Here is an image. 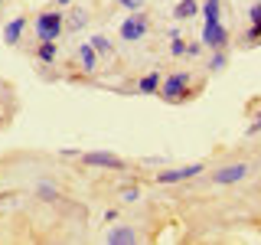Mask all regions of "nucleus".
Here are the masks:
<instances>
[{
  "instance_id": "obj_23",
  "label": "nucleus",
  "mask_w": 261,
  "mask_h": 245,
  "mask_svg": "<svg viewBox=\"0 0 261 245\" xmlns=\"http://www.w3.org/2000/svg\"><path fill=\"white\" fill-rule=\"evenodd\" d=\"M248 23H261V0H258V4H251V10H248Z\"/></svg>"
},
{
  "instance_id": "obj_28",
  "label": "nucleus",
  "mask_w": 261,
  "mask_h": 245,
  "mask_svg": "<svg viewBox=\"0 0 261 245\" xmlns=\"http://www.w3.org/2000/svg\"><path fill=\"white\" fill-rule=\"evenodd\" d=\"M202 4H212V0H202Z\"/></svg>"
},
{
  "instance_id": "obj_15",
  "label": "nucleus",
  "mask_w": 261,
  "mask_h": 245,
  "mask_svg": "<svg viewBox=\"0 0 261 245\" xmlns=\"http://www.w3.org/2000/svg\"><path fill=\"white\" fill-rule=\"evenodd\" d=\"M56 56H59V46H56V43H39V46H36V59H39V62L53 65Z\"/></svg>"
},
{
  "instance_id": "obj_6",
  "label": "nucleus",
  "mask_w": 261,
  "mask_h": 245,
  "mask_svg": "<svg viewBox=\"0 0 261 245\" xmlns=\"http://www.w3.org/2000/svg\"><path fill=\"white\" fill-rule=\"evenodd\" d=\"M248 174H251V167H248V163L235 160V163H222L219 170H212L209 180H212L216 186H232V183H242V180L248 177Z\"/></svg>"
},
{
  "instance_id": "obj_22",
  "label": "nucleus",
  "mask_w": 261,
  "mask_h": 245,
  "mask_svg": "<svg viewBox=\"0 0 261 245\" xmlns=\"http://www.w3.org/2000/svg\"><path fill=\"white\" fill-rule=\"evenodd\" d=\"M170 56H186V43H183V39H173V43H170Z\"/></svg>"
},
{
  "instance_id": "obj_17",
  "label": "nucleus",
  "mask_w": 261,
  "mask_h": 245,
  "mask_svg": "<svg viewBox=\"0 0 261 245\" xmlns=\"http://www.w3.org/2000/svg\"><path fill=\"white\" fill-rule=\"evenodd\" d=\"M225 65H228L225 49H212V56H209V72H222Z\"/></svg>"
},
{
  "instance_id": "obj_14",
  "label": "nucleus",
  "mask_w": 261,
  "mask_h": 245,
  "mask_svg": "<svg viewBox=\"0 0 261 245\" xmlns=\"http://www.w3.org/2000/svg\"><path fill=\"white\" fill-rule=\"evenodd\" d=\"M88 27V10H72V13H65V30H85Z\"/></svg>"
},
{
  "instance_id": "obj_16",
  "label": "nucleus",
  "mask_w": 261,
  "mask_h": 245,
  "mask_svg": "<svg viewBox=\"0 0 261 245\" xmlns=\"http://www.w3.org/2000/svg\"><path fill=\"white\" fill-rule=\"evenodd\" d=\"M202 20H222V0H212V4H202L199 7Z\"/></svg>"
},
{
  "instance_id": "obj_21",
  "label": "nucleus",
  "mask_w": 261,
  "mask_h": 245,
  "mask_svg": "<svg viewBox=\"0 0 261 245\" xmlns=\"http://www.w3.org/2000/svg\"><path fill=\"white\" fill-rule=\"evenodd\" d=\"M118 4L124 7L127 13H134V10H144V4H147V0H118Z\"/></svg>"
},
{
  "instance_id": "obj_13",
  "label": "nucleus",
  "mask_w": 261,
  "mask_h": 245,
  "mask_svg": "<svg viewBox=\"0 0 261 245\" xmlns=\"http://www.w3.org/2000/svg\"><path fill=\"white\" fill-rule=\"evenodd\" d=\"M196 13H199V4H196V0H179V4L173 7V16H176V20H193Z\"/></svg>"
},
{
  "instance_id": "obj_26",
  "label": "nucleus",
  "mask_w": 261,
  "mask_h": 245,
  "mask_svg": "<svg viewBox=\"0 0 261 245\" xmlns=\"http://www.w3.org/2000/svg\"><path fill=\"white\" fill-rule=\"evenodd\" d=\"M65 4H72V0H56V7H65Z\"/></svg>"
},
{
  "instance_id": "obj_2",
  "label": "nucleus",
  "mask_w": 261,
  "mask_h": 245,
  "mask_svg": "<svg viewBox=\"0 0 261 245\" xmlns=\"http://www.w3.org/2000/svg\"><path fill=\"white\" fill-rule=\"evenodd\" d=\"M33 33L39 43H56L65 33V13L62 10H43L33 16Z\"/></svg>"
},
{
  "instance_id": "obj_25",
  "label": "nucleus",
  "mask_w": 261,
  "mask_h": 245,
  "mask_svg": "<svg viewBox=\"0 0 261 245\" xmlns=\"http://www.w3.org/2000/svg\"><path fill=\"white\" fill-rule=\"evenodd\" d=\"M199 53H202V46H199V43H190V46H186V56H190V59H196Z\"/></svg>"
},
{
  "instance_id": "obj_5",
  "label": "nucleus",
  "mask_w": 261,
  "mask_h": 245,
  "mask_svg": "<svg viewBox=\"0 0 261 245\" xmlns=\"http://www.w3.org/2000/svg\"><path fill=\"white\" fill-rule=\"evenodd\" d=\"M147 33H150V16L144 10H134L124 23H121V39H124V43H141Z\"/></svg>"
},
{
  "instance_id": "obj_12",
  "label": "nucleus",
  "mask_w": 261,
  "mask_h": 245,
  "mask_svg": "<svg viewBox=\"0 0 261 245\" xmlns=\"http://www.w3.org/2000/svg\"><path fill=\"white\" fill-rule=\"evenodd\" d=\"M88 43H92V49L98 56H101V59H108V56H114V46H111V39L105 36V33H95L92 39H88Z\"/></svg>"
},
{
  "instance_id": "obj_9",
  "label": "nucleus",
  "mask_w": 261,
  "mask_h": 245,
  "mask_svg": "<svg viewBox=\"0 0 261 245\" xmlns=\"http://www.w3.org/2000/svg\"><path fill=\"white\" fill-rule=\"evenodd\" d=\"M105 242L108 245H130V242H137V232L130 226H111L108 235H105Z\"/></svg>"
},
{
  "instance_id": "obj_10",
  "label": "nucleus",
  "mask_w": 261,
  "mask_h": 245,
  "mask_svg": "<svg viewBox=\"0 0 261 245\" xmlns=\"http://www.w3.org/2000/svg\"><path fill=\"white\" fill-rule=\"evenodd\" d=\"M23 30H27V16H13V20L4 27V43L7 46H16L23 39Z\"/></svg>"
},
{
  "instance_id": "obj_18",
  "label": "nucleus",
  "mask_w": 261,
  "mask_h": 245,
  "mask_svg": "<svg viewBox=\"0 0 261 245\" xmlns=\"http://www.w3.org/2000/svg\"><path fill=\"white\" fill-rule=\"evenodd\" d=\"M36 196L43 203H53V200H59V186H53V183H46V180H43V183L36 186Z\"/></svg>"
},
{
  "instance_id": "obj_3",
  "label": "nucleus",
  "mask_w": 261,
  "mask_h": 245,
  "mask_svg": "<svg viewBox=\"0 0 261 245\" xmlns=\"http://www.w3.org/2000/svg\"><path fill=\"white\" fill-rule=\"evenodd\" d=\"M202 170H206V163H183V167H170V170H160V174H153V183L157 186H173V183H186V180L199 177Z\"/></svg>"
},
{
  "instance_id": "obj_11",
  "label": "nucleus",
  "mask_w": 261,
  "mask_h": 245,
  "mask_svg": "<svg viewBox=\"0 0 261 245\" xmlns=\"http://www.w3.org/2000/svg\"><path fill=\"white\" fill-rule=\"evenodd\" d=\"M160 82H163V76L153 69V72H147V76L137 79V92H141V95H157L160 92Z\"/></svg>"
},
{
  "instance_id": "obj_27",
  "label": "nucleus",
  "mask_w": 261,
  "mask_h": 245,
  "mask_svg": "<svg viewBox=\"0 0 261 245\" xmlns=\"http://www.w3.org/2000/svg\"><path fill=\"white\" fill-rule=\"evenodd\" d=\"M0 128H4V114H0Z\"/></svg>"
},
{
  "instance_id": "obj_19",
  "label": "nucleus",
  "mask_w": 261,
  "mask_h": 245,
  "mask_svg": "<svg viewBox=\"0 0 261 245\" xmlns=\"http://www.w3.org/2000/svg\"><path fill=\"white\" fill-rule=\"evenodd\" d=\"M245 46H258L261 43V23H251V27H248V33H245Z\"/></svg>"
},
{
  "instance_id": "obj_29",
  "label": "nucleus",
  "mask_w": 261,
  "mask_h": 245,
  "mask_svg": "<svg viewBox=\"0 0 261 245\" xmlns=\"http://www.w3.org/2000/svg\"><path fill=\"white\" fill-rule=\"evenodd\" d=\"M0 7H4V0H0Z\"/></svg>"
},
{
  "instance_id": "obj_1",
  "label": "nucleus",
  "mask_w": 261,
  "mask_h": 245,
  "mask_svg": "<svg viewBox=\"0 0 261 245\" xmlns=\"http://www.w3.org/2000/svg\"><path fill=\"white\" fill-rule=\"evenodd\" d=\"M167 105H179L186 102V98H193V76L190 72H170V76H163L160 82V92H157Z\"/></svg>"
},
{
  "instance_id": "obj_20",
  "label": "nucleus",
  "mask_w": 261,
  "mask_h": 245,
  "mask_svg": "<svg viewBox=\"0 0 261 245\" xmlns=\"http://www.w3.org/2000/svg\"><path fill=\"white\" fill-rule=\"evenodd\" d=\"M141 200V190H137V186H124V190H121V203H137Z\"/></svg>"
},
{
  "instance_id": "obj_7",
  "label": "nucleus",
  "mask_w": 261,
  "mask_h": 245,
  "mask_svg": "<svg viewBox=\"0 0 261 245\" xmlns=\"http://www.w3.org/2000/svg\"><path fill=\"white\" fill-rule=\"evenodd\" d=\"M206 49H225L228 46V30L222 27V20H206L202 23V39Z\"/></svg>"
},
{
  "instance_id": "obj_24",
  "label": "nucleus",
  "mask_w": 261,
  "mask_h": 245,
  "mask_svg": "<svg viewBox=\"0 0 261 245\" xmlns=\"http://www.w3.org/2000/svg\"><path fill=\"white\" fill-rule=\"evenodd\" d=\"M248 134H261V111L251 118V125H248Z\"/></svg>"
},
{
  "instance_id": "obj_4",
  "label": "nucleus",
  "mask_w": 261,
  "mask_h": 245,
  "mask_svg": "<svg viewBox=\"0 0 261 245\" xmlns=\"http://www.w3.org/2000/svg\"><path fill=\"white\" fill-rule=\"evenodd\" d=\"M79 163H85V167H101V170H127V160L114 151H82Z\"/></svg>"
},
{
  "instance_id": "obj_8",
  "label": "nucleus",
  "mask_w": 261,
  "mask_h": 245,
  "mask_svg": "<svg viewBox=\"0 0 261 245\" xmlns=\"http://www.w3.org/2000/svg\"><path fill=\"white\" fill-rule=\"evenodd\" d=\"M75 56H79L82 72H85V76H95V72H98V59H101V56L92 49V43H79V53Z\"/></svg>"
}]
</instances>
